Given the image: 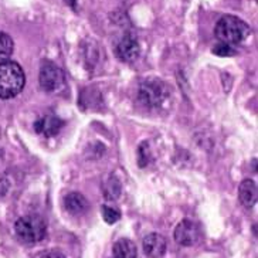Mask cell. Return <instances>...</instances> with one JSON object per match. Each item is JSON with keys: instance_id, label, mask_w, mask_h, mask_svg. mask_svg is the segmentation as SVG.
<instances>
[{"instance_id": "10", "label": "cell", "mask_w": 258, "mask_h": 258, "mask_svg": "<svg viewBox=\"0 0 258 258\" xmlns=\"http://www.w3.org/2000/svg\"><path fill=\"white\" fill-rule=\"evenodd\" d=\"M64 207L71 214L80 216V214H84V213L88 210L90 203H88V200L84 198L81 193L73 191V193H69L64 198Z\"/></svg>"}, {"instance_id": "16", "label": "cell", "mask_w": 258, "mask_h": 258, "mask_svg": "<svg viewBox=\"0 0 258 258\" xmlns=\"http://www.w3.org/2000/svg\"><path fill=\"white\" fill-rule=\"evenodd\" d=\"M213 53L216 54V55H220V57H231V55H234L235 54V47L219 43L217 46L213 47Z\"/></svg>"}, {"instance_id": "18", "label": "cell", "mask_w": 258, "mask_h": 258, "mask_svg": "<svg viewBox=\"0 0 258 258\" xmlns=\"http://www.w3.org/2000/svg\"><path fill=\"white\" fill-rule=\"evenodd\" d=\"M38 258H66L61 252L58 251H46V252H41Z\"/></svg>"}, {"instance_id": "2", "label": "cell", "mask_w": 258, "mask_h": 258, "mask_svg": "<svg viewBox=\"0 0 258 258\" xmlns=\"http://www.w3.org/2000/svg\"><path fill=\"white\" fill-rule=\"evenodd\" d=\"M26 84L23 69L15 61L0 62V98L9 99L20 94Z\"/></svg>"}, {"instance_id": "8", "label": "cell", "mask_w": 258, "mask_h": 258, "mask_svg": "<svg viewBox=\"0 0 258 258\" xmlns=\"http://www.w3.org/2000/svg\"><path fill=\"white\" fill-rule=\"evenodd\" d=\"M144 251L149 258H160L166 252V238L162 234L152 233L144 238Z\"/></svg>"}, {"instance_id": "4", "label": "cell", "mask_w": 258, "mask_h": 258, "mask_svg": "<svg viewBox=\"0 0 258 258\" xmlns=\"http://www.w3.org/2000/svg\"><path fill=\"white\" fill-rule=\"evenodd\" d=\"M15 231L23 243L34 244L46 237L47 224L41 216L27 214L16 221Z\"/></svg>"}, {"instance_id": "11", "label": "cell", "mask_w": 258, "mask_h": 258, "mask_svg": "<svg viewBox=\"0 0 258 258\" xmlns=\"http://www.w3.org/2000/svg\"><path fill=\"white\" fill-rule=\"evenodd\" d=\"M238 199H240V203L244 207H252V206L257 203V184L255 182H252L250 179H245L240 184V189H238Z\"/></svg>"}, {"instance_id": "15", "label": "cell", "mask_w": 258, "mask_h": 258, "mask_svg": "<svg viewBox=\"0 0 258 258\" xmlns=\"http://www.w3.org/2000/svg\"><path fill=\"white\" fill-rule=\"evenodd\" d=\"M102 217L108 224H115L121 219V213L109 206H102Z\"/></svg>"}, {"instance_id": "1", "label": "cell", "mask_w": 258, "mask_h": 258, "mask_svg": "<svg viewBox=\"0 0 258 258\" xmlns=\"http://www.w3.org/2000/svg\"><path fill=\"white\" fill-rule=\"evenodd\" d=\"M248 26L238 17L231 15L223 16L214 27V36L219 40V43L231 47L240 46L248 36Z\"/></svg>"}, {"instance_id": "3", "label": "cell", "mask_w": 258, "mask_h": 258, "mask_svg": "<svg viewBox=\"0 0 258 258\" xmlns=\"http://www.w3.org/2000/svg\"><path fill=\"white\" fill-rule=\"evenodd\" d=\"M170 98V90L166 83L160 81L158 78H149L145 80L139 85L138 90V101L141 105L149 109H156L165 105L167 99Z\"/></svg>"}, {"instance_id": "13", "label": "cell", "mask_w": 258, "mask_h": 258, "mask_svg": "<svg viewBox=\"0 0 258 258\" xmlns=\"http://www.w3.org/2000/svg\"><path fill=\"white\" fill-rule=\"evenodd\" d=\"M13 50H15L13 38L6 33L0 31V62L8 61L9 57L13 54Z\"/></svg>"}, {"instance_id": "5", "label": "cell", "mask_w": 258, "mask_h": 258, "mask_svg": "<svg viewBox=\"0 0 258 258\" xmlns=\"http://www.w3.org/2000/svg\"><path fill=\"white\" fill-rule=\"evenodd\" d=\"M40 87L46 92H54L60 90L61 87L66 83V77L62 70L55 66L51 61H43L41 67H40Z\"/></svg>"}, {"instance_id": "9", "label": "cell", "mask_w": 258, "mask_h": 258, "mask_svg": "<svg viewBox=\"0 0 258 258\" xmlns=\"http://www.w3.org/2000/svg\"><path fill=\"white\" fill-rule=\"evenodd\" d=\"M64 126V121L55 115H46L34 122V131L44 137H54Z\"/></svg>"}, {"instance_id": "19", "label": "cell", "mask_w": 258, "mask_h": 258, "mask_svg": "<svg viewBox=\"0 0 258 258\" xmlns=\"http://www.w3.org/2000/svg\"><path fill=\"white\" fill-rule=\"evenodd\" d=\"M69 6H71L73 9H76L77 8V0H64Z\"/></svg>"}, {"instance_id": "12", "label": "cell", "mask_w": 258, "mask_h": 258, "mask_svg": "<svg viewBox=\"0 0 258 258\" xmlns=\"http://www.w3.org/2000/svg\"><path fill=\"white\" fill-rule=\"evenodd\" d=\"M114 258H137L138 250L135 243L128 238H119L114 244Z\"/></svg>"}, {"instance_id": "6", "label": "cell", "mask_w": 258, "mask_h": 258, "mask_svg": "<svg viewBox=\"0 0 258 258\" xmlns=\"http://www.w3.org/2000/svg\"><path fill=\"white\" fill-rule=\"evenodd\" d=\"M199 238H200V228L198 223H195L190 219H184L176 226L175 240L177 244H180L183 247H190L198 243Z\"/></svg>"}, {"instance_id": "14", "label": "cell", "mask_w": 258, "mask_h": 258, "mask_svg": "<svg viewBox=\"0 0 258 258\" xmlns=\"http://www.w3.org/2000/svg\"><path fill=\"white\" fill-rule=\"evenodd\" d=\"M104 193L108 200H115L121 195V183L116 177H111L104 186Z\"/></svg>"}, {"instance_id": "20", "label": "cell", "mask_w": 258, "mask_h": 258, "mask_svg": "<svg viewBox=\"0 0 258 258\" xmlns=\"http://www.w3.org/2000/svg\"><path fill=\"white\" fill-rule=\"evenodd\" d=\"M2 156H3V151H2V148H0V159H2Z\"/></svg>"}, {"instance_id": "7", "label": "cell", "mask_w": 258, "mask_h": 258, "mask_svg": "<svg viewBox=\"0 0 258 258\" xmlns=\"http://www.w3.org/2000/svg\"><path fill=\"white\" fill-rule=\"evenodd\" d=\"M139 53H141V47H139L138 40L134 36H129V34L122 38L116 46L118 58L125 61V62H132V61L137 60L139 57Z\"/></svg>"}, {"instance_id": "17", "label": "cell", "mask_w": 258, "mask_h": 258, "mask_svg": "<svg viewBox=\"0 0 258 258\" xmlns=\"http://www.w3.org/2000/svg\"><path fill=\"white\" fill-rule=\"evenodd\" d=\"M145 148H146V142L139 146V152H138V156H139V166H146L148 163H149V155H148V151H149V148H148V151H145Z\"/></svg>"}]
</instances>
